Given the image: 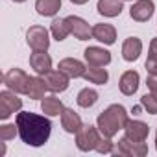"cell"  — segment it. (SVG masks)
<instances>
[{
	"label": "cell",
	"instance_id": "30",
	"mask_svg": "<svg viewBox=\"0 0 157 157\" xmlns=\"http://www.w3.org/2000/svg\"><path fill=\"white\" fill-rule=\"evenodd\" d=\"M146 85H148L150 93L157 98V78H155V76H150V78H148V82H146Z\"/></svg>",
	"mask_w": 157,
	"mask_h": 157
},
{
	"label": "cell",
	"instance_id": "32",
	"mask_svg": "<svg viewBox=\"0 0 157 157\" xmlns=\"http://www.w3.org/2000/svg\"><path fill=\"white\" fill-rule=\"evenodd\" d=\"M72 4H78V6H82V4H85V2H89V0H70Z\"/></svg>",
	"mask_w": 157,
	"mask_h": 157
},
{
	"label": "cell",
	"instance_id": "4",
	"mask_svg": "<svg viewBox=\"0 0 157 157\" xmlns=\"http://www.w3.org/2000/svg\"><path fill=\"white\" fill-rule=\"evenodd\" d=\"M4 83L10 91H15L19 94H28V85H30V76L22 72L21 68H11L4 76Z\"/></svg>",
	"mask_w": 157,
	"mask_h": 157
},
{
	"label": "cell",
	"instance_id": "8",
	"mask_svg": "<svg viewBox=\"0 0 157 157\" xmlns=\"http://www.w3.org/2000/svg\"><path fill=\"white\" fill-rule=\"evenodd\" d=\"M67 22H68V28H70V33L78 39V41H87L89 37H93V28L80 17H67Z\"/></svg>",
	"mask_w": 157,
	"mask_h": 157
},
{
	"label": "cell",
	"instance_id": "21",
	"mask_svg": "<svg viewBox=\"0 0 157 157\" xmlns=\"http://www.w3.org/2000/svg\"><path fill=\"white\" fill-rule=\"evenodd\" d=\"M61 8V0H37L35 10L43 17H54Z\"/></svg>",
	"mask_w": 157,
	"mask_h": 157
},
{
	"label": "cell",
	"instance_id": "33",
	"mask_svg": "<svg viewBox=\"0 0 157 157\" xmlns=\"http://www.w3.org/2000/svg\"><path fill=\"white\" fill-rule=\"evenodd\" d=\"M13 2H24V0H13Z\"/></svg>",
	"mask_w": 157,
	"mask_h": 157
},
{
	"label": "cell",
	"instance_id": "24",
	"mask_svg": "<svg viewBox=\"0 0 157 157\" xmlns=\"http://www.w3.org/2000/svg\"><path fill=\"white\" fill-rule=\"evenodd\" d=\"M50 32H52V35H54L56 41H65L67 35L70 33V28H68L67 19H56L52 22V26H50Z\"/></svg>",
	"mask_w": 157,
	"mask_h": 157
},
{
	"label": "cell",
	"instance_id": "6",
	"mask_svg": "<svg viewBox=\"0 0 157 157\" xmlns=\"http://www.w3.org/2000/svg\"><path fill=\"white\" fill-rule=\"evenodd\" d=\"M22 107V100L19 96H15V91H2L0 93V118L6 120L10 118L13 113H17Z\"/></svg>",
	"mask_w": 157,
	"mask_h": 157
},
{
	"label": "cell",
	"instance_id": "19",
	"mask_svg": "<svg viewBox=\"0 0 157 157\" xmlns=\"http://www.w3.org/2000/svg\"><path fill=\"white\" fill-rule=\"evenodd\" d=\"M96 10L104 17H118L124 6H122V0H98Z\"/></svg>",
	"mask_w": 157,
	"mask_h": 157
},
{
	"label": "cell",
	"instance_id": "27",
	"mask_svg": "<svg viewBox=\"0 0 157 157\" xmlns=\"http://www.w3.org/2000/svg\"><path fill=\"white\" fill-rule=\"evenodd\" d=\"M140 104H142V107L150 113V115H157V98L150 93V94H144L142 98H140Z\"/></svg>",
	"mask_w": 157,
	"mask_h": 157
},
{
	"label": "cell",
	"instance_id": "10",
	"mask_svg": "<svg viewBox=\"0 0 157 157\" xmlns=\"http://www.w3.org/2000/svg\"><path fill=\"white\" fill-rule=\"evenodd\" d=\"M44 82L48 85V91L52 93H63L68 87V76L61 70H50L44 74Z\"/></svg>",
	"mask_w": 157,
	"mask_h": 157
},
{
	"label": "cell",
	"instance_id": "14",
	"mask_svg": "<svg viewBox=\"0 0 157 157\" xmlns=\"http://www.w3.org/2000/svg\"><path fill=\"white\" fill-rule=\"evenodd\" d=\"M59 70L65 72L68 78H82L87 68H85V65L82 61H78L74 57H67V59L59 61Z\"/></svg>",
	"mask_w": 157,
	"mask_h": 157
},
{
	"label": "cell",
	"instance_id": "9",
	"mask_svg": "<svg viewBox=\"0 0 157 157\" xmlns=\"http://www.w3.org/2000/svg\"><path fill=\"white\" fill-rule=\"evenodd\" d=\"M153 10H155V6H153L151 0H137L129 10V15L137 22H146L153 15Z\"/></svg>",
	"mask_w": 157,
	"mask_h": 157
},
{
	"label": "cell",
	"instance_id": "31",
	"mask_svg": "<svg viewBox=\"0 0 157 157\" xmlns=\"http://www.w3.org/2000/svg\"><path fill=\"white\" fill-rule=\"evenodd\" d=\"M148 57L150 59H157V37H153L151 43H150V54H148Z\"/></svg>",
	"mask_w": 157,
	"mask_h": 157
},
{
	"label": "cell",
	"instance_id": "23",
	"mask_svg": "<svg viewBox=\"0 0 157 157\" xmlns=\"http://www.w3.org/2000/svg\"><path fill=\"white\" fill-rule=\"evenodd\" d=\"M83 78H85L87 82H91V83L104 85V83L109 80V74H107V70H105V68H102V67H91V68H87V70H85Z\"/></svg>",
	"mask_w": 157,
	"mask_h": 157
},
{
	"label": "cell",
	"instance_id": "29",
	"mask_svg": "<svg viewBox=\"0 0 157 157\" xmlns=\"http://www.w3.org/2000/svg\"><path fill=\"white\" fill-rule=\"evenodd\" d=\"M146 70L150 76H155L157 78V59H146Z\"/></svg>",
	"mask_w": 157,
	"mask_h": 157
},
{
	"label": "cell",
	"instance_id": "28",
	"mask_svg": "<svg viewBox=\"0 0 157 157\" xmlns=\"http://www.w3.org/2000/svg\"><path fill=\"white\" fill-rule=\"evenodd\" d=\"M96 151H100V153H111V151H113V142L109 140V137H105V139H102V140L98 142Z\"/></svg>",
	"mask_w": 157,
	"mask_h": 157
},
{
	"label": "cell",
	"instance_id": "26",
	"mask_svg": "<svg viewBox=\"0 0 157 157\" xmlns=\"http://www.w3.org/2000/svg\"><path fill=\"white\" fill-rule=\"evenodd\" d=\"M19 133V128L17 124H4V126H0V140H11L15 135Z\"/></svg>",
	"mask_w": 157,
	"mask_h": 157
},
{
	"label": "cell",
	"instance_id": "1",
	"mask_svg": "<svg viewBox=\"0 0 157 157\" xmlns=\"http://www.w3.org/2000/svg\"><path fill=\"white\" fill-rule=\"evenodd\" d=\"M17 128H19V135L22 139V142H26L28 146H43L50 133H52V122L46 117L35 115L32 111H22L17 115Z\"/></svg>",
	"mask_w": 157,
	"mask_h": 157
},
{
	"label": "cell",
	"instance_id": "7",
	"mask_svg": "<svg viewBox=\"0 0 157 157\" xmlns=\"http://www.w3.org/2000/svg\"><path fill=\"white\" fill-rule=\"evenodd\" d=\"M118 153L128 157H144L148 153V146L144 142H135L128 137H122L118 140Z\"/></svg>",
	"mask_w": 157,
	"mask_h": 157
},
{
	"label": "cell",
	"instance_id": "25",
	"mask_svg": "<svg viewBox=\"0 0 157 157\" xmlns=\"http://www.w3.org/2000/svg\"><path fill=\"white\" fill-rule=\"evenodd\" d=\"M96 100H98V93L94 89H82L80 94H78V105L85 107V109L91 107V105H94Z\"/></svg>",
	"mask_w": 157,
	"mask_h": 157
},
{
	"label": "cell",
	"instance_id": "34",
	"mask_svg": "<svg viewBox=\"0 0 157 157\" xmlns=\"http://www.w3.org/2000/svg\"><path fill=\"white\" fill-rule=\"evenodd\" d=\"M155 148H157V135H155Z\"/></svg>",
	"mask_w": 157,
	"mask_h": 157
},
{
	"label": "cell",
	"instance_id": "12",
	"mask_svg": "<svg viewBox=\"0 0 157 157\" xmlns=\"http://www.w3.org/2000/svg\"><path fill=\"white\" fill-rule=\"evenodd\" d=\"M124 129H126V137L135 140V142H144L148 139V133H150L148 124H144L140 120H128Z\"/></svg>",
	"mask_w": 157,
	"mask_h": 157
},
{
	"label": "cell",
	"instance_id": "5",
	"mask_svg": "<svg viewBox=\"0 0 157 157\" xmlns=\"http://www.w3.org/2000/svg\"><path fill=\"white\" fill-rule=\"evenodd\" d=\"M26 41H28V46L33 52H46L48 46H50L48 32L43 26H32L26 33Z\"/></svg>",
	"mask_w": 157,
	"mask_h": 157
},
{
	"label": "cell",
	"instance_id": "17",
	"mask_svg": "<svg viewBox=\"0 0 157 157\" xmlns=\"http://www.w3.org/2000/svg\"><path fill=\"white\" fill-rule=\"evenodd\" d=\"M140 52H142V43H140L139 37H128V39L124 41V44H122V57H124L126 61H135V59H139Z\"/></svg>",
	"mask_w": 157,
	"mask_h": 157
},
{
	"label": "cell",
	"instance_id": "11",
	"mask_svg": "<svg viewBox=\"0 0 157 157\" xmlns=\"http://www.w3.org/2000/svg\"><path fill=\"white\" fill-rule=\"evenodd\" d=\"M83 56H85V61L89 63V67H105L111 63V54L98 46H89L83 52Z\"/></svg>",
	"mask_w": 157,
	"mask_h": 157
},
{
	"label": "cell",
	"instance_id": "3",
	"mask_svg": "<svg viewBox=\"0 0 157 157\" xmlns=\"http://www.w3.org/2000/svg\"><path fill=\"white\" fill-rule=\"evenodd\" d=\"M100 133L96 128L93 126H82L76 133V146L80 148L82 151H91V150H96L98 142H100Z\"/></svg>",
	"mask_w": 157,
	"mask_h": 157
},
{
	"label": "cell",
	"instance_id": "22",
	"mask_svg": "<svg viewBox=\"0 0 157 157\" xmlns=\"http://www.w3.org/2000/svg\"><path fill=\"white\" fill-rule=\"evenodd\" d=\"M48 85L44 82V78H30V85H28V96L32 100H41L44 98V93H46Z\"/></svg>",
	"mask_w": 157,
	"mask_h": 157
},
{
	"label": "cell",
	"instance_id": "2",
	"mask_svg": "<svg viewBox=\"0 0 157 157\" xmlns=\"http://www.w3.org/2000/svg\"><path fill=\"white\" fill-rule=\"evenodd\" d=\"M128 113H126V109L122 107V105H118V104H113V105H109L104 113H100L98 115V120H96V128L100 129V133L104 135V137H115L120 129H124L126 128V124H128Z\"/></svg>",
	"mask_w": 157,
	"mask_h": 157
},
{
	"label": "cell",
	"instance_id": "20",
	"mask_svg": "<svg viewBox=\"0 0 157 157\" xmlns=\"http://www.w3.org/2000/svg\"><path fill=\"white\" fill-rule=\"evenodd\" d=\"M41 109L48 117H57V115H61L65 111L63 102L59 98H56V96H44L43 102H41Z\"/></svg>",
	"mask_w": 157,
	"mask_h": 157
},
{
	"label": "cell",
	"instance_id": "16",
	"mask_svg": "<svg viewBox=\"0 0 157 157\" xmlns=\"http://www.w3.org/2000/svg\"><path fill=\"white\" fill-rule=\"evenodd\" d=\"M93 37L104 44H113L117 41V30L111 24H96L93 26Z\"/></svg>",
	"mask_w": 157,
	"mask_h": 157
},
{
	"label": "cell",
	"instance_id": "18",
	"mask_svg": "<svg viewBox=\"0 0 157 157\" xmlns=\"http://www.w3.org/2000/svg\"><path fill=\"white\" fill-rule=\"evenodd\" d=\"M61 126L67 133H78V129L83 124H82V118L78 113H74L72 109H65L61 113Z\"/></svg>",
	"mask_w": 157,
	"mask_h": 157
},
{
	"label": "cell",
	"instance_id": "15",
	"mask_svg": "<svg viewBox=\"0 0 157 157\" xmlns=\"http://www.w3.org/2000/svg\"><path fill=\"white\" fill-rule=\"evenodd\" d=\"M118 85H120L122 94H126V96L135 94L137 89H139V72H135V70H128V72H124V74L120 76Z\"/></svg>",
	"mask_w": 157,
	"mask_h": 157
},
{
	"label": "cell",
	"instance_id": "13",
	"mask_svg": "<svg viewBox=\"0 0 157 157\" xmlns=\"http://www.w3.org/2000/svg\"><path fill=\"white\" fill-rule=\"evenodd\" d=\"M30 67L39 74V76H44L46 72L52 70V57L46 54V52H33L30 56Z\"/></svg>",
	"mask_w": 157,
	"mask_h": 157
}]
</instances>
